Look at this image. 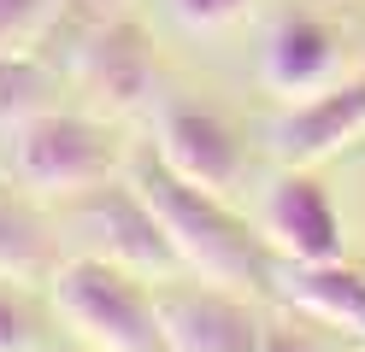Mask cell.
Wrapping results in <instances>:
<instances>
[{
	"instance_id": "277c9868",
	"label": "cell",
	"mask_w": 365,
	"mask_h": 352,
	"mask_svg": "<svg viewBox=\"0 0 365 352\" xmlns=\"http://www.w3.org/2000/svg\"><path fill=\"white\" fill-rule=\"evenodd\" d=\"M65 223L83 229V252L88 258L124 265V270L148 276V282L182 270L171 235L159 223V211L148 206V194L130 176H106V182L88 188V194H71L65 200Z\"/></svg>"
},
{
	"instance_id": "9c48e42d",
	"label": "cell",
	"mask_w": 365,
	"mask_h": 352,
	"mask_svg": "<svg viewBox=\"0 0 365 352\" xmlns=\"http://www.w3.org/2000/svg\"><path fill=\"white\" fill-rule=\"evenodd\" d=\"M354 135H365V70L289 100L277 112V124H271V153L283 164H318V159L341 153Z\"/></svg>"
},
{
	"instance_id": "8992f818",
	"label": "cell",
	"mask_w": 365,
	"mask_h": 352,
	"mask_svg": "<svg viewBox=\"0 0 365 352\" xmlns=\"http://www.w3.org/2000/svg\"><path fill=\"white\" fill-rule=\"evenodd\" d=\"M77 77H83V88L95 94L106 112H124L130 117V112L153 106L165 70H159V47H153V36H148L142 18L106 12V18H95V30L83 36Z\"/></svg>"
},
{
	"instance_id": "ac0fdd59",
	"label": "cell",
	"mask_w": 365,
	"mask_h": 352,
	"mask_svg": "<svg viewBox=\"0 0 365 352\" xmlns=\"http://www.w3.org/2000/svg\"><path fill=\"white\" fill-rule=\"evenodd\" d=\"M71 6H83V12H95V18H106V12H118V0H71Z\"/></svg>"
},
{
	"instance_id": "8fae6325",
	"label": "cell",
	"mask_w": 365,
	"mask_h": 352,
	"mask_svg": "<svg viewBox=\"0 0 365 352\" xmlns=\"http://www.w3.org/2000/svg\"><path fill=\"white\" fill-rule=\"evenodd\" d=\"M294 311H307L312 323H336L365 335V270H354L348 258H330V265H289L277 258V282H271Z\"/></svg>"
},
{
	"instance_id": "7c38bea8",
	"label": "cell",
	"mask_w": 365,
	"mask_h": 352,
	"mask_svg": "<svg viewBox=\"0 0 365 352\" xmlns=\"http://www.w3.org/2000/svg\"><path fill=\"white\" fill-rule=\"evenodd\" d=\"M65 265L53 218L24 182H0V282H48Z\"/></svg>"
},
{
	"instance_id": "9a60e30c",
	"label": "cell",
	"mask_w": 365,
	"mask_h": 352,
	"mask_svg": "<svg viewBox=\"0 0 365 352\" xmlns=\"http://www.w3.org/2000/svg\"><path fill=\"white\" fill-rule=\"evenodd\" d=\"M0 352H41V323H36V305L0 282Z\"/></svg>"
},
{
	"instance_id": "e0dca14e",
	"label": "cell",
	"mask_w": 365,
	"mask_h": 352,
	"mask_svg": "<svg viewBox=\"0 0 365 352\" xmlns=\"http://www.w3.org/2000/svg\"><path fill=\"white\" fill-rule=\"evenodd\" d=\"M259 352H324V341L312 329H301V323H265Z\"/></svg>"
},
{
	"instance_id": "5bb4252c",
	"label": "cell",
	"mask_w": 365,
	"mask_h": 352,
	"mask_svg": "<svg viewBox=\"0 0 365 352\" xmlns=\"http://www.w3.org/2000/svg\"><path fill=\"white\" fill-rule=\"evenodd\" d=\"M71 0H0V47H36Z\"/></svg>"
},
{
	"instance_id": "5b68a950",
	"label": "cell",
	"mask_w": 365,
	"mask_h": 352,
	"mask_svg": "<svg viewBox=\"0 0 365 352\" xmlns=\"http://www.w3.org/2000/svg\"><path fill=\"white\" fill-rule=\"evenodd\" d=\"M153 299L171 352H259L265 317L247 305V294L224 288V282L177 270L153 282Z\"/></svg>"
},
{
	"instance_id": "52a82bcc",
	"label": "cell",
	"mask_w": 365,
	"mask_h": 352,
	"mask_svg": "<svg viewBox=\"0 0 365 352\" xmlns=\"http://www.w3.org/2000/svg\"><path fill=\"white\" fill-rule=\"evenodd\" d=\"M153 153L165 159L177 176H189V182H200V188H212V194L236 188L242 171H247V141H242V129H236L218 106L189 100V94H177V100L159 106Z\"/></svg>"
},
{
	"instance_id": "3957f363",
	"label": "cell",
	"mask_w": 365,
	"mask_h": 352,
	"mask_svg": "<svg viewBox=\"0 0 365 352\" xmlns=\"http://www.w3.org/2000/svg\"><path fill=\"white\" fill-rule=\"evenodd\" d=\"M124 171V141L112 124L88 112L48 106L12 135V182H24L36 200H71L95 182Z\"/></svg>"
},
{
	"instance_id": "4fadbf2b",
	"label": "cell",
	"mask_w": 365,
	"mask_h": 352,
	"mask_svg": "<svg viewBox=\"0 0 365 352\" xmlns=\"http://www.w3.org/2000/svg\"><path fill=\"white\" fill-rule=\"evenodd\" d=\"M53 106V82L24 47H0V135H18L36 112Z\"/></svg>"
},
{
	"instance_id": "30bf717a",
	"label": "cell",
	"mask_w": 365,
	"mask_h": 352,
	"mask_svg": "<svg viewBox=\"0 0 365 352\" xmlns=\"http://www.w3.org/2000/svg\"><path fill=\"white\" fill-rule=\"evenodd\" d=\"M336 70H341V41L318 12L289 6L271 23V36H265V82L277 94L301 100V94L336 82Z\"/></svg>"
},
{
	"instance_id": "ba28073f",
	"label": "cell",
	"mask_w": 365,
	"mask_h": 352,
	"mask_svg": "<svg viewBox=\"0 0 365 352\" xmlns=\"http://www.w3.org/2000/svg\"><path fill=\"white\" fill-rule=\"evenodd\" d=\"M265 241L289 265H330L348 258V229L330 200V188L312 176V164H283V176L265 194Z\"/></svg>"
},
{
	"instance_id": "7a4b0ae2",
	"label": "cell",
	"mask_w": 365,
	"mask_h": 352,
	"mask_svg": "<svg viewBox=\"0 0 365 352\" xmlns=\"http://www.w3.org/2000/svg\"><path fill=\"white\" fill-rule=\"evenodd\" d=\"M48 294L59 305V317L77 323L83 346H95V352H171L165 329H159L153 282L124 270V265L77 252L48 276Z\"/></svg>"
},
{
	"instance_id": "6da1fadb",
	"label": "cell",
	"mask_w": 365,
	"mask_h": 352,
	"mask_svg": "<svg viewBox=\"0 0 365 352\" xmlns=\"http://www.w3.org/2000/svg\"><path fill=\"white\" fill-rule=\"evenodd\" d=\"M130 182L142 188L148 206L159 211V223H165L182 270H195L207 282H224V288H236V294H254V288H271V282H277V252H271V241L259 229H247L236 211L224 206V194L177 176L153 147L135 153Z\"/></svg>"
},
{
	"instance_id": "d6986e66",
	"label": "cell",
	"mask_w": 365,
	"mask_h": 352,
	"mask_svg": "<svg viewBox=\"0 0 365 352\" xmlns=\"http://www.w3.org/2000/svg\"><path fill=\"white\" fill-rule=\"evenodd\" d=\"M59 352H95V346H59Z\"/></svg>"
},
{
	"instance_id": "2e32d148",
	"label": "cell",
	"mask_w": 365,
	"mask_h": 352,
	"mask_svg": "<svg viewBox=\"0 0 365 352\" xmlns=\"http://www.w3.org/2000/svg\"><path fill=\"white\" fill-rule=\"evenodd\" d=\"M254 0H171V12L189 23V30H218V23H230L242 18Z\"/></svg>"
}]
</instances>
